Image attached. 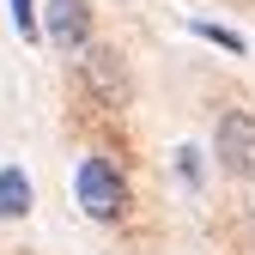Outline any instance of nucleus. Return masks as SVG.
<instances>
[{
  "label": "nucleus",
  "mask_w": 255,
  "mask_h": 255,
  "mask_svg": "<svg viewBox=\"0 0 255 255\" xmlns=\"http://www.w3.org/2000/svg\"><path fill=\"white\" fill-rule=\"evenodd\" d=\"M49 43L55 49H73V55H85V37H91V6L85 0H49Z\"/></svg>",
  "instance_id": "4"
},
{
  "label": "nucleus",
  "mask_w": 255,
  "mask_h": 255,
  "mask_svg": "<svg viewBox=\"0 0 255 255\" xmlns=\"http://www.w3.org/2000/svg\"><path fill=\"white\" fill-rule=\"evenodd\" d=\"M79 79L98 91L104 104H128V67H122V55L116 49H104V43H85V55H79Z\"/></svg>",
  "instance_id": "3"
},
{
  "label": "nucleus",
  "mask_w": 255,
  "mask_h": 255,
  "mask_svg": "<svg viewBox=\"0 0 255 255\" xmlns=\"http://www.w3.org/2000/svg\"><path fill=\"white\" fill-rule=\"evenodd\" d=\"M30 176L18 170V164H0V219H24L30 213Z\"/></svg>",
  "instance_id": "5"
},
{
  "label": "nucleus",
  "mask_w": 255,
  "mask_h": 255,
  "mask_svg": "<svg viewBox=\"0 0 255 255\" xmlns=\"http://www.w3.org/2000/svg\"><path fill=\"white\" fill-rule=\"evenodd\" d=\"M213 158L225 176H255V116L249 110H225L213 128Z\"/></svg>",
  "instance_id": "2"
},
{
  "label": "nucleus",
  "mask_w": 255,
  "mask_h": 255,
  "mask_svg": "<svg viewBox=\"0 0 255 255\" xmlns=\"http://www.w3.org/2000/svg\"><path fill=\"white\" fill-rule=\"evenodd\" d=\"M176 170H182L188 182H201V152H195V146H182V152H176Z\"/></svg>",
  "instance_id": "7"
},
{
  "label": "nucleus",
  "mask_w": 255,
  "mask_h": 255,
  "mask_svg": "<svg viewBox=\"0 0 255 255\" xmlns=\"http://www.w3.org/2000/svg\"><path fill=\"white\" fill-rule=\"evenodd\" d=\"M249 225H255V213H249Z\"/></svg>",
  "instance_id": "9"
},
{
  "label": "nucleus",
  "mask_w": 255,
  "mask_h": 255,
  "mask_svg": "<svg viewBox=\"0 0 255 255\" xmlns=\"http://www.w3.org/2000/svg\"><path fill=\"white\" fill-rule=\"evenodd\" d=\"M73 188H79L85 219H98V225H116V219L128 213V182H122V170L110 164V158H85Z\"/></svg>",
  "instance_id": "1"
},
{
  "label": "nucleus",
  "mask_w": 255,
  "mask_h": 255,
  "mask_svg": "<svg viewBox=\"0 0 255 255\" xmlns=\"http://www.w3.org/2000/svg\"><path fill=\"white\" fill-rule=\"evenodd\" d=\"M195 30H201V37H213L219 49H231V55H243V37H237V30H225V24H207V18H201Z\"/></svg>",
  "instance_id": "6"
},
{
  "label": "nucleus",
  "mask_w": 255,
  "mask_h": 255,
  "mask_svg": "<svg viewBox=\"0 0 255 255\" xmlns=\"http://www.w3.org/2000/svg\"><path fill=\"white\" fill-rule=\"evenodd\" d=\"M12 18H18V30H30V37H37V18H30V0H12Z\"/></svg>",
  "instance_id": "8"
}]
</instances>
